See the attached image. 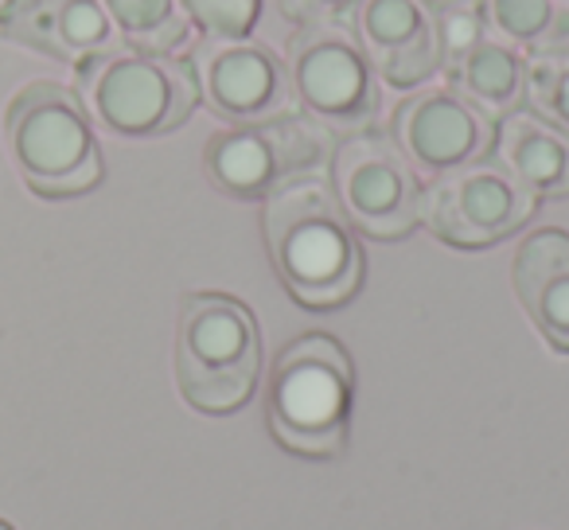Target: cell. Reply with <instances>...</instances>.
I'll return each mask as SVG.
<instances>
[{"mask_svg": "<svg viewBox=\"0 0 569 530\" xmlns=\"http://www.w3.org/2000/svg\"><path fill=\"white\" fill-rule=\"evenodd\" d=\"M261 234L277 281L301 309H343L363 289V246L325 172L297 176L261 199Z\"/></svg>", "mask_w": 569, "mask_h": 530, "instance_id": "obj_1", "label": "cell"}, {"mask_svg": "<svg viewBox=\"0 0 569 530\" xmlns=\"http://www.w3.org/2000/svg\"><path fill=\"white\" fill-rule=\"evenodd\" d=\"M356 363L328 332L289 340L269 367L266 421L281 449L305 460H332L348 449Z\"/></svg>", "mask_w": 569, "mask_h": 530, "instance_id": "obj_2", "label": "cell"}, {"mask_svg": "<svg viewBox=\"0 0 569 530\" xmlns=\"http://www.w3.org/2000/svg\"><path fill=\"white\" fill-rule=\"evenodd\" d=\"M4 144L40 199H74L102 183V144L74 87L36 79L4 110Z\"/></svg>", "mask_w": 569, "mask_h": 530, "instance_id": "obj_3", "label": "cell"}, {"mask_svg": "<svg viewBox=\"0 0 569 530\" xmlns=\"http://www.w3.org/2000/svg\"><path fill=\"white\" fill-rule=\"evenodd\" d=\"M261 332L250 304L230 293H188L176 320V387L199 413H234L258 394Z\"/></svg>", "mask_w": 569, "mask_h": 530, "instance_id": "obj_4", "label": "cell"}, {"mask_svg": "<svg viewBox=\"0 0 569 530\" xmlns=\"http://www.w3.org/2000/svg\"><path fill=\"white\" fill-rule=\"evenodd\" d=\"M74 94L90 121L126 141L168 137L196 113L199 82L188 56L113 48L74 67Z\"/></svg>", "mask_w": 569, "mask_h": 530, "instance_id": "obj_5", "label": "cell"}, {"mask_svg": "<svg viewBox=\"0 0 569 530\" xmlns=\"http://www.w3.org/2000/svg\"><path fill=\"white\" fill-rule=\"evenodd\" d=\"M281 56L289 67L297 113L328 129L336 141L375 129L387 87L379 82L348 20H320V24L293 28Z\"/></svg>", "mask_w": 569, "mask_h": 530, "instance_id": "obj_6", "label": "cell"}, {"mask_svg": "<svg viewBox=\"0 0 569 530\" xmlns=\"http://www.w3.org/2000/svg\"><path fill=\"white\" fill-rule=\"evenodd\" d=\"M332 149L336 137L293 110L253 126L214 129L203 144V172L222 196L261 203L297 176L325 172Z\"/></svg>", "mask_w": 569, "mask_h": 530, "instance_id": "obj_7", "label": "cell"}, {"mask_svg": "<svg viewBox=\"0 0 569 530\" xmlns=\"http://www.w3.org/2000/svg\"><path fill=\"white\" fill-rule=\"evenodd\" d=\"M328 183L356 234L375 242H398L421 227L426 180L402 157L387 129L340 137L328 160Z\"/></svg>", "mask_w": 569, "mask_h": 530, "instance_id": "obj_8", "label": "cell"}, {"mask_svg": "<svg viewBox=\"0 0 569 530\" xmlns=\"http://www.w3.org/2000/svg\"><path fill=\"white\" fill-rule=\"evenodd\" d=\"M535 211L538 199L488 152L472 164L426 180L421 227L452 250H488L519 234Z\"/></svg>", "mask_w": 569, "mask_h": 530, "instance_id": "obj_9", "label": "cell"}, {"mask_svg": "<svg viewBox=\"0 0 569 530\" xmlns=\"http://www.w3.org/2000/svg\"><path fill=\"white\" fill-rule=\"evenodd\" d=\"M188 63L199 82V106L222 126H253L297 110L284 56L258 36L196 40Z\"/></svg>", "mask_w": 569, "mask_h": 530, "instance_id": "obj_10", "label": "cell"}, {"mask_svg": "<svg viewBox=\"0 0 569 530\" xmlns=\"http://www.w3.org/2000/svg\"><path fill=\"white\" fill-rule=\"evenodd\" d=\"M387 133L421 180H437L452 168L488 157L496 144V121L465 102L445 79H433L398 98Z\"/></svg>", "mask_w": 569, "mask_h": 530, "instance_id": "obj_11", "label": "cell"}, {"mask_svg": "<svg viewBox=\"0 0 569 530\" xmlns=\"http://www.w3.org/2000/svg\"><path fill=\"white\" fill-rule=\"evenodd\" d=\"M382 87L418 90L441 79L437 9L426 0H359L348 17Z\"/></svg>", "mask_w": 569, "mask_h": 530, "instance_id": "obj_12", "label": "cell"}, {"mask_svg": "<svg viewBox=\"0 0 569 530\" xmlns=\"http://www.w3.org/2000/svg\"><path fill=\"white\" fill-rule=\"evenodd\" d=\"M0 36L67 67L121 48L102 0H12L0 12Z\"/></svg>", "mask_w": 569, "mask_h": 530, "instance_id": "obj_13", "label": "cell"}, {"mask_svg": "<svg viewBox=\"0 0 569 530\" xmlns=\"http://www.w3.org/2000/svg\"><path fill=\"white\" fill-rule=\"evenodd\" d=\"M511 286L530 328L569 356V230H530L511 258Z\"/></svg>", "mask_w": 569, "mask_h": 530, "instance_id": "obj_14", "label": "cell"}, {"mask_svg": "<svg viewBox=\"0 0 569 530\" xmlns=\"http://www.w3.org/2000/svg\"><path fill=\"white\" fill-rule=\"evenodd\" d=\"M491 157L542 203V199H569V133L530 113L527 106L496 121Z\"/></svg>", "mask_w": 569, "mask_h": 530, "instance_id": "obj_15", "label": "cell"}, {"mask_svg": "<svg viewBox=\"0 0 569 530\" xmlns=\"http://www.w3.org/2000/svg\"><path fill=\"white\" fill-rule=\"evenodd\" d=\"M441 79L491 121H503L527 102V56L499 36H483L465 59L445 67Z\"/></svg>", "mask_w": 569, "mask_h": 530, "instance_id": "obj_16", "label": "cell"}, {"mask_svg": "<svg viewBox=\"0 0 569 530\" xmlns=\"http://www.w3.org/2000/svg\"><path fill=\"white\" fill-rule=\"evenodd\" d=\"M483 17L527 59L569 51V0H483Z\"/></svg>", "mask_w": 569, "mask_h": 530, "instance_id": "obj_17", "label": "cell"}, {"mask_svg": "<svg viewBox=\"0 0 569 530\" xmlns=\"http://www.w3.org/2000/svg\"><path fill=\"white\" fill-rule=\"evenodd\" d=\"M102 4L126 48L176 56L196 36L176 0H102Z\"/></svg>", "mask_w": 569, "mask_h": 530, "instance_id": "obj_18", "label": "cell"}, {"mask_svg": "<svg viewBox=\"0 0 569 530\" xmlns=\"http://www.w3.org/2000/svg\"><path fill=\"white\" fill-rule=\"evenodd\" d=\"M199 40H242L258 32L266 0H176Z\"/></svg>", "mask_w": 569, "mask_h": 530, "instance_id": "obj_19", "label": "cell"}, {"mask_svg": "<svg viewBox=\"0 0 569 530\" xmlns=\"http://www.w3.org/2000/svg\"><path fill=\"white\" fill-rule=\"evenodd\" d=\"M522 106L569 133V51L527 59V102Z\"/></svg>", "mask_w": 569, "mask_h": 530, "instance_id": "obj_20", "label": "cell"}, {"mask_svg": "<svg viewBox=\"0 0 569 530\" xmlns=\"http://www.w3.org/2000/svg\"><path fill=\"white\" fill-rule=\"evenodd\" d=\"M491 36L483 0H449L437 9V43H441V71L465 59L476 43Z\"/></svg>", "mask_w": 569, "mask_h": 530, "instance_id": "obj_21", "label": "cell"}, {"mask_svg": "<svg viewBox=\"0 0 569 530\" xmlns=\"http://www.w3.org/2000/svg\"><path fill=\"white\" fill-rule=\"evenodd\" d=\"M277 12L293 28L320 24V20H348L359 0H273Z\"/></svg>", "mask_w": 569, "mask_h": 530, "instance_id": "obj_22", "label": "cell"}, {"mask_svg": "<svg viewBox=\"0 0 569 530\" xmlns=\"http://www.w3.org/2000/svg\"><path fill=\"white\" fill-rule=\"evenodd\" d=\"M426 4H433V9H441V4H449V0H426Z\"/></svg>", "mask_w": 569, "mask_h": 530, "instance_id": "obj_23", "label": "cell"}, {"mask_svg": "<svg viewBox=\"0 0 569 530\" xmlns=\"http://www.w3.org/2000/svg\"><path fill=\"white\" fill-rule=\"evenodd\" d=\"M9 4H12V0H0V12H4V9H9Z\"/></svg>", "mask_w": 569, "mask_h": 530, "instance_id": "obj_24", "label": "cell"}, {"mask_svg": "<svg viewBox=\"0 0 569 530\" xmlns=\"http://www.w3.org/2000/svg\"><path fill=\"white\" fill-rule=\"evenodd\" d=\"M0 530H12V527H9V522H4V519H0Z\"/></svg>", "mask_w": 569, "mask_h": 530, "instance_id": "obj_25", "label": "cell"}]
</instances>
